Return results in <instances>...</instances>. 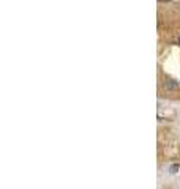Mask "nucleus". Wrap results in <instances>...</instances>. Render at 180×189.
Masks as SVG:
<instances>
[{
	"label": "nucleus",
	"mask_w": 180,
	"mask_h": 189,
	"mask_svg": "<svg viewBox=\"0 0 180 189\" xmlns=\"http://www.w3.org/2000/svg\"><path fill=\"white\" fill-rule=\"evenodd\" d=\"M164 88L166 90H177L178 88V80H175V79H166L164 80Z\"/></svg>",
	"instance_id": "1"
},
{
	"label": "nucleus",
	"mask_w": 180,
	"mask_h": 189,
	"mask_svg": "<svg viewBox=\"0 0 180 189\" xmlns=\"http://www.w3.org/2000/svg\"><path fill=\"white\" fill-rule=\"evenodd\" d=\"M178 167H180V165H178V164H174V165H171V170H169V172H171V173H175V172H177V169H178Z\"/></svg>",
	"instance_id": "2"
},
{
	"label": "nucleus",
	"mask_w": 180,
	"mask_h": 189,
	"mask_svg": "<svg viewBox=\"0 0 180 189\" xmlns=\"http://www.w3.org/2000/svg\"><path fill=\"white\" fill-rule=\"evenodd\" d=\"M178 44H180V38H178Z\"/></svg>",
	"instance_id": "3"
}]
</instances>
